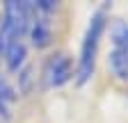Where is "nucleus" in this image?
Returning a JSON list of instances; mask_svg holds the SVG:
<instances>
[{"label":"nucleus","instance_id":"obj_1","mask_svg":"<svg viewBox=\"0 0 128 123\" xmlns=\"http://www.w3.org/2000/svg\"><path fill=\"white\" fill-rule=\"evenodd\" d=\"M108 27V14L105 9H98L92 14V18L87 23L82 43H80V57H78V66H76V80L78 84H87L92 80V75L96 71V57H98L101 48V39Z\"/></svg>","mask_w":128,"mask_h":123},{"label":"nucleus","instance_id":"obj_2","mask_svg":"<svg viewBox=\"0 0 128 123\" xmlns=\"http://www.w3.org/2000/svg\"><path fill=\"white\" fill-rule=\"evenodd\" d=\"M30 23H32V2H16V0L7 2L2 14V27H0L2 46L14 41H25Z\"/></svg>","mask_w":128,"mask_h":123},{"label":"nucleus","instance_id":"obj_3","mask_svg":"<svg viewBox=\"0 0 128 123\" xmlns=\"http://www.w3.org/2000/svg\"><path fill=\"white\" fill-rule=\"evenodd\" d=\"M112 48L108 55V68L117 80H128V23L114 21L110 27Z\"/></svg>","mask_w":128,"mask_h":123},{"label":"nucleus","instance_id":"obj_4","mask_svg":"<svg viewBox=\"0 0 128 123\" xmlns=\"http://www.w3.org/2000/svg\"><path fill=\"white\" fill-rule=\"evenodd\" d=\"M73 59L66 53H55L53 57H48L46 66H44V84L48 89H60L66 82L73 80Z\"/></svg>","mask_w":128,"mask_h":123},{"label":"nucleus","instance_id":"obj_5","mask_svg":"<svg viewBox=\"0 0 128 123\" xmlns=\"http://www.w3.org/2000/svg\"><path fill=\"white\" fill-rule=\"evenodd\" d=\"M5 59H7V66L9 71H21L28 48H25V41H14V43H5Z\"/></svg>","mask_w":128,"mask_h":123},{"label":"nucleus","instance_id":"obj_6","mask_svg":"<svg viewBox=\"0 0 128 123\" xmlns=\"http://www.w3.org/2000/svg\"><path fill=\"white\" fill-rule=\"evenodd\" d=\"M14 103H16V91H14V87L5 78H0V116H2L5 121L12 119Z\"/></svg>","mask_w":128,"mask_h":123}]
</instances>
